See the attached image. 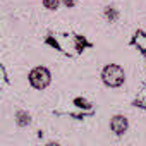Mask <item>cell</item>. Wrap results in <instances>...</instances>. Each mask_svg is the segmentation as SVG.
I'll use <instances>...</instances> for the list:
<instances>
[{
    "mask_svg": "<svg viewBox=\"0 0 146 146\" xmlns=\"http://www.w3.org/2000/svg\"><path fill=\"white\" fill-rule=\"evenodd\" d=\"M127 129H129V120H127V117L125 115H122V113H117V115H113L112 119H110V131L115 134V136H124L125 132H127Z\"/></svg>",
    "mask_w": 146,
    "mask_h": 146,
    "instance_id": "3957f363",
    "label": "cell"
},
{
    "mask_svg": "<svg viewBox=\"0 0 146 146\" xmlns=\"http://www.w3.org/2000/svg\"><path fill=\"white\" fill-rule=\"evenodd\" d=\"M43 2V7L48 9V11H57L58 5L62 4V0H41Z\"/></svg>",
    "mask_w": 146,
    "mask_h": 146,
    "instance_id": "8992f818",
    "label": "cell"
},
{
    "mask_svg": "<svg viewBox=\"0 0 146 146\" xmlns=\"http://www.w3.org/2000/svg\"><path fill=\"white\" fill-rule=\"evenodd\" d=\"M102 81L108 88H120L125 83V72L119 64H107L102 69Z\"/></svg>",
    "mask_w": 146,
    "mask_h": 146,
    "instance_id": "6da1fadb",
    "label": "cell"
},
{
    "mask_svg": "<svg viewBox=\"0 0 146 146\" xmlns=\"http://www.w3.org/2000/svg\"><path fill=\"white\" fill-rule=\"evenodd\" d=\"M103 16H105V19H107L108 23H115V21L120 17L119 9H115L113 5H107V7L103 9Z\"/></svg>",
    "mask_w": 146,
    "mask_h": 146,
    "instance_id": "5b68a950",
    "label": "cell"
},
{
    "mask_svg": "<svg viewBox=\"0 0 146 146\" xmlns=\"http://www.w3.org/2000/svg\"><path fill=\"white\" fill-rule=\"evenodd\" d=\"M62 4L65 5V7H69V9H72L76 4H78V0H62Z\"/></svg>",
    "mask_w": 146,
    "mask_h": 146,
    "instance_id": "52a82bcc",
    "label": "cell"
},
{
    "mask_svg": "<svg viewBox=\"0 0 146 146\" xmlns=\"http://www.w3.org/2000/svg\"><path fill=\"white\" fill-rule=\"evenodd\" d=\"M28 81L35 90H45L52 83V72L43 65H36V67H33L29 70Z\"/></svg>",
    "mask_w": 146,
    "mask_h": 146,
    "instance_id": "7a4b0ae2",
    "label": "cell"
},
{
    "mask_svg": "<svg viewBox=\"0 0 146 146\" xmlns=\"http://www.w3.org/2000/svg\"><path fill=\"white\" fill-rule=\"evenodd\" d=\"M16 124L19 127H28L31 124V115L26 110H17L16 112Z\"/></svg>",
    "mask_w": 146,
    "mask_h": 146,
    "instance_id": "277c9868",
    "label": "cell"
}]
</instances>
